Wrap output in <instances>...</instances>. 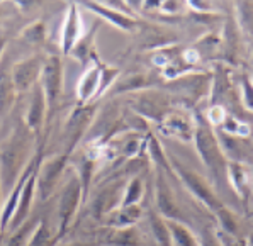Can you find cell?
<instances>
[{
  "label": "cell",
  "instance_id": "9a60e30c",
  "mask_svg": "<svg viewBox=\"0 0 253 246\" xmlns=\"http://www.w3.org/2000/svg\"><path fill=\"white\" fill-rule=\"evenodd\" d=\"M85 7L87 9L93 10V12H97L99 15H102L106 21H109L111 24H114L118 29H123V31H133L136 22L133 21L131 17H126L124 14H119V12H114V10L107 9V7L104 5H95V3H85Z\"/></svg>",
  "mask_w": 253,
  "mask_h": 246
},
{
  "label": "cell",
  "instance_id": "2e32d148",
  "mask_svg": "<svg viewBox=\"0 0 253 246\" xmlns=\"http://www.w3.org/2000/svg\"><path fill=\"white\" fill-rule=\"evenodd\" d=\"M104 243L107 246H138L139 236L134 228H124V229L111 228V231L106 236Z\"/></svg>",
  "mask_w": 253,
  "mask_h": 246
},
{
  "label": "cell",
  "instance_id": "44dd1931",
  "mask_svg": "<svg viewBox=\"0 0 253 246\" xmlns=\"http://www.w3.org/2000/svg\"><path fill=\"white\" fill-rule=\"evenodd\" d=\"M169 131H172V132H177L178 136H189V124L184 123V121H180V119H175V117H172V119H169Z\"/></svg>",
  "mask_w": 253,
  "mask_h": 246
},
{
  "label": "cell",
  "instance_id": "603a6c76",
  "mask_svg": "<svg viewBox=\"0 0 253 246\" xmlns=\"http://www.w3.org/2000/svg\"><path fill=\"white\" fill-rule=\"evenodd\" d=\"M56 246H87L85 243H80V241H70V243H61Z\"/></svg>",
  "mask_w": 253,
  "mask_h": 246
},
{
  "label": "cell",
  "instance_id": "7c38bea8",
  "mask_svg": "<svg viewBox=\"0 0 253 246\" xmlns=\"http://www.w3.org/2000/svg\"><path fill=\"white\" fill-rule=\"evenodd\" d=\"M109 226L114 229L134 228V224L141 219V207L138 205H127V207H118L111 212Z\"/></svg>",
  "mask_w": 253,
  "mask_h": 246
},
{
  "label": "cell",
  "instance_id": "d6986e66",
  "mask_svg": "<svg viewBox=\"0 0 253 246\" xmlns=\"http://www.w3.org/2000/svg\"><path fill=\"white\" fill-rule=\"evenodd\" d=\"M151 231H153V238L158 246H173L172 245V234H170L169 224L163 221L160 216H151Z\"/></svg>",
  "mask_w": 253,
  "mask_h": 246
},
{
  "label": "cell",
  "instance_id": "4fadbf2b",
  "mask_svg": "<svg viewBox=\"0 0 253 246\" xmlns=\"http://www.w3.org/2000/svg\"><path fill=\"white\" fill-rule=\"evenodd\" d=\"M157 205H158L160 214H163L169 221L180 219V210L177 209V204H175L173 197L170 195L169 189H167L163 182H158V187H157Z\"/></svg>",
  "mask_w": 253,
  "mask_h": 246
},
{
  "label": "cell",
  "instance_id": "277c9868",
  "mask_svg": "<svg viewBox=\"0 0 253 246\" xmlns=\"http://www.w3.org/2000/svg\"><path fill=\"white\" fill-rule=\"evenodd\" d=\"M40 83L42 92H44L48 111H53L61 95V87H63V65H61L60 58H46L44 65H42Z\"/></svg>",
  "mask_w": 253,
  "mask_h": 246
},
{
  "label": "cell",
  "instance_id": "6da1fadb",
  "mask_svg": "<svg viewBox=\"0 0 253 246\" xmlns=\"http://www.w3.org/2000/svg\"><path fill=\"white\" fill-rule=\"evenodd\" d=\"M29 139L22 131H14L9 138L3 141L0 150V185L2 190L10 192L22 173V163L27 155V143Z\"/></svg>",
  "mask_w": 253,
  "mask_h": 246
},
{
  "label": "cell",
  "instance_id": "cb8c5ba5",
  "mask_svg": "<svg viewBox=\"0 0 253 246\" xmlns=\"http://www.w3.org/2000/svg\"><path fill=\"white\" fill-rule=\"evenodd\" d=\"M3 48H5V38H3V36H0V54H2Z\"/></svg>",
  "mask_w": 253,
  "mask_h": 246
},
{
  "label": "cell",
  "instance_id": "3957f363",
  "mask_svg": "<svg viewBox=\"0 0 253 246\" xmlns=\"http://www.w3.org/2000/svg\"><path fill=\"white\" fill-rule=\"evenodd\" d=\"M67 155H54L42 162L36 171V195L41 201H46L54 194L60 185L61 173L67 165Z\"/></svg>",
  "mask_w": 253,
  "mask_h": 246
},
{
  "label": "cell",
  "instance_id": "7a4b0ae2",
  "mask_svg": "<svg viewBox=\"0 0 253 246\" xmlns=\"http://www.w3.org/2000/svg\"><path fill=\"white\" fill-rule=\"evenodd\" d=\"M84 189L79 175H72L67 183L61 187L60 197H58V210H56V231L58 234H65L68 226L72 224L79 205L82 204Z\"/></svg>",
  "mask_w": 253,
  "mask_h": 246
},
{
  "label": "cell",
  "instance_id": "9c48e42d",
  "mask_svg": "<svg viewBox=\"0 0 253 246\" xmlns=\"http://www.w3.org/2000/svg\"><path fill=\"white\" fill-rule=\"evenodd\" d=\"M82 36V21L77 5L68 7V14L65 19L63 31H61V49L65 54L72 53L73 48L79 44V39Z\"/></svg>",
  "mask_w": 253,
  "mask_h": 246
},
{
  "label": "cell",
  "instance_id": "ac0fdd59",
  "mask_svg": "<svg viewBox=\"0 0 253 246\" xmlns=\"http://www.w3.org/2000/svg\"><path fill=\"white\" fill-rule=\"evenodd\" d=\"M38 221L40 219H33V221H26L21 228H17L15 231L10 233L9 240H7L5 246H27L31 236H33V231L36 228Z\"/></svg>",
  "mask_w": 253,
  "mask_h": 246
},
{
  "label": "cell",
  "instance_id": "8992f818",
  "mask_svg": "<svg viewBox=\"0 0 253 246\" xmlns=\"http://www.w3.org/2000/svg\"><path fill=\"white\" fill-rule=\"evenodd\" d=\"M177 170H178V173H180V177L184 178V182L187 183V187L190 189V192L196 195L201 202H204V204L208 205V207H211L214 212H219V210H223L221 202L217 201V197L212 194V190L206 185L204 180H202L201 177H197V175L192 173V171L182 168V166H177Z\"/></svg>",
  "mask_w": 253,
  "mask_h": 246
},
{
  "label": "cell",
  "instance_id": "e0dca14e",
  "mask_svg": "<svg viewBox=\"0 0 253 246\" xmlns=\"http://www.w3.org/2000/svg\"><path fill=\"white\" fill-rule=\"evenodd\" d=\"M170 229V234H172V245L173 246H201L197 243L196 236L185 228L182 222L177 221H167Z\"/></svg>",
  "mask_w": 253,
  "mask_h": 246
},
{
  "label": "cell",
  "instance_id": "5b68a950",
  "mask_svg": "<svg viewBox=\"0 0 253 246\" xmlns=\"http://www.w3.org/2000/svg\"><path fill=\"white\" fill-rule=\"evenodd\" d=\"M44 60L40 56H33L22 60L12 66V82L15 92H27L36 87L38 80L41 78Z\"/></svg>",
  "mask_w": 253,
  "mask_h": 246
},
{
  "label": "cell",
  "instance_id": "ffe728a7",
  "mask_svg": "<svg viewBox=\"0 0 253 246\" xmlns=\"http://www.w3.org/2000/svg\"><path fill=\"white\" fill-rule=\"evenodd\" d=\"M143 197V185L139 182V178L131 180L129 185L126 187L123 197H121V204L119 207H127V205H138V202Z\"/></svg>",
  "mask_w": 253,
  "mask_h": 246
},
{
  "label": "cell",
  "instance_id": "7402d4cb",
  "mask_svg": "<svg viewBox=\"0 0 253 246\" xmlns=\"http://www.w3.org/2000/svg\"><path fill=\"white\" fill-rule=\"evenodd\" d=\"M24 36L29 39L31 42H36V41H41L44 38V31H42V26L41 24H34L31 29H27L24 33Z\"/></svg>",
  "mask_w": 253,
  "mask_h": 246
},
{
  "label": "cell",
  "instance_id": "8fae6325",
  "mask_svg": "<svg viewBox=\"0 0 253 246\" xmlns=\"http://www.w3.org/2000/svg\"><path fill=\"white\" fill-rule=\"evenodd\" d=\"M14 82H12V68H9L5 60H0V117L9 112L14 100Z\"/></svg>",
  "mask_w": 253,
  "mask_h": 246
},
{
  "label": "cell",
  "instance_id": "d4e9b609",
  "mask_svg": "<svg viewBox=\"0 0 253 246\" xmlns=\"http://www.w3.org/2000/svg\"><path fill=\"white\" fill-rule=\"evenodd\" d=\"M250 246H253V236L250 238Z\"/></svg>",
  "mask_w": 253,
  "mask_h": 246
},
{
  "label": "cell",
  "instance_id": "ba28073f",
  "mask_svg": "<svg viewBox=\"0 0 253 246\" xmlns=\"http://www.w3.org/2000/svg\"><path fill=\"white\" fill-rule=\"evenodd\" d=\"M48 111V105H46L44 92L41 88V83L38 82L36 87L33 88V97H31L29 107L26 111V127L33 132H38L42 126V121H44V112Z\"/></svg>",
  "mask_w": 253,
  "mask_h": 246
},
{
  "label": "cell",
  "instance_id": "484cf974",
  "mask_svg": "<svg viewBox=\"0 0 253 246\" xmlns=\"http://www.w3.org/2000/svg\"><path fill=\"white\" fill-rule=\"evenodd\" d=\"M0 192H2V185H0ZM0 207H2V205H0Z\"/></svg>",
  "mask_w": 253,
  "mask_h": 246
},
{
  "label": "cell",
  "instance_id": "52a82bcc",
  "mask_svg": "<svg viewBox=\"0 0 253 246\" xmlns=\"http://www.w3.org/2000/svg\"><path fill=\"white\" fill-rule=\"evenodd\" d=\"M102 70L104 66L93 65L87 72H84V75L79 80V87H77V97L80 102H88L93 97H97L99 93L104 92L102 88Z\"/></svg>",
  "mask_w": 253,
  "mask_h": 246
},
{
  "label": "cell",
  "instance_id": "5bb4252c",
  "mask_svg": "<svg viewBox=\"0 0 253 246\" xmlns=\"http://www.w3.org/2000/svg\"><path fill=\"white\" fill-rule=\"evenodd\" d=\"M58 240H60V234H53L51 222L48 219H40L27 246H56Z\"/></svg>",
  "mask_w": 253,
  "mask_h": 246
},
{
  "label": "cell",
  "instance_id": "30bf717a",
  "mask_svg": "<svg viewBox=\"0 0 253 246\" xmlns=\"http://www.w3.org/2000/svg\"><path fill=\"white\" fill-rule=\"evenodd\" d=\"M196 138H197V146H199L201 156L204 158V162L211 166L214 177H217L219 170L223 168V166H221V155H219V151H217V146H216V141H214L212 134L208 129L201 127V129L197 131Z\"/></svg>",
  "mask_w": 253,
  "mask_h": 246
}]
</instances>
